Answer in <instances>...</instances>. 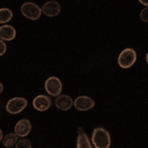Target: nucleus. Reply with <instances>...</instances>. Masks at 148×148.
Instances as JSON below:
<instances>
[{
  "label": "nucleus",
  "mask_w": 148,
  "mask_h": 148,
  "mask_svg": "<svg viewBox=\"0 0 148 148\" xmlns=\"http://www.w3.org/2000/svg\"><path fill=\"white\" fill-rule=\"evenodd\" d=\"M93 146L96 148H109L111 146V135L103 127H96L92 133Z\"/></svg>",
  "instance_id": "obj_1"
},
{
  "label": "nucleus",
  "mask_w": 148,
  "mask_h": 148,
  "mask_svg": "<svg viewBox=\"0 0 148 148\" xmlns=\"http://www.w3.org/2000/svg\"><path fill=\"white\" fill-rule=\"evenodd\" d=\"M21 13L29 20H38L40 18L42 11V8L34 2H25L21 6Z\"/></svg>",
  "instance_id": "obj_2"
},
{
  "label": "nucleus",
  "mask_w": 148,
  "mask_h": 148,
  "mask_svg": "<svg viewBox=\"0 0 148 148\" xmlns=\"http://www.w3.org/2000/svg\"><path fill=\"white\" fill-rule=\"evenodd\" d=\"M136 52L133 49H130V47H127V49H125L123 51L120 53L118 58V63L120 65V67L121 68H130L136 61Z\"/></svg>",
  "instance_id": "obj_3"
},
{
  "label": "nucleus",
  "mask_w": 148,
  "mask_h": 148,
  "mask_svg": "<svg viewBox=\"0 0 148 148\" xmlns=\"http://www.w3.org/2000/svg\"><path fill=\"white\" fill-rule=\"evenodd\" d=\"M28 101L23 97H14L6 104V111L11 114H17L27 108Z\"/></svg>",
  "instance_id": "obj_4"
},
{
  "label": "nucleus",
  "mask_w": 148,
  "mask_h": 148,
  "mask_svg": "<svg viewBox=\"0 0 148 148\" xmlns=\"http://www.w3.org/2000/svg\"><path fill=\"white\" fill-rule=\"evenodd\" d=\"M45 90L49 96L57 97L61 94V91H62V83L59 78L51 76L47 78L45 82Z\"/></svg>",
  "instance_id": "obj_5"
},
{
  "label": "nucleus",
  "mask_w": 148,
  "mask_h": 148,
  "mask_svg": "<svg viewBox=\"0 0 148 148\" xmlns=\"http://www.w3.org/2000/svg\"><path fill=\"white\" fill-rule=\"evenodd\" d=\"M73 106L75 107L76 110L81 112L89 111L95 106V101L92 98L88 96H79L74 100Z\"/></svg>",
  "instance_id": "obj_6"
},
{
  "label": "nucleus",
  "mask_w": 148,
  "mask_h": 148,
  "mask_svg": "<svg viewBox=\"0 0 148 148\" xmlns=\"http://www.w3.org/2000/svg\"><path fill=\"white\" fill-rule=\"evenodd\" d=\"M33 107L39 112H46L51 107V100L46 95H38L33 100Z\"/></svg>",
  "instance_id": "obj_7"
},
{
  "label": "nucleus",
  "mask_w": 148,
  "mask_h": 148,
  "mask_svg": "<svg viewBox=\"0 0 148 148\" xmlns=\"http://www.w3.org/2000/svg\"><path fill=\"white\" fill-rule=\"evenodd\" d=\"M32 130V123L28 119H22L16 123L14 132L19 137H26Z\"/></svg>",
  "instance_id": "obj_8"
},
{
  "label": "nucleus",
  "mask_w": 148,
  "mask_h": 148,
  "mask_svg": "<svg viewBox=\"0 0 148 148\" xmlns=\"http://www.w3.org/2000/svg\"><path fill=\"white\" fill-rule=\"evenodd\" d=\"M61 7L56 1H47L42 6V11L47 17L53 18L60 13Z\"/></svg>",
  "instance_id": "obj_9"
},
{
  "label": "nucleus",
  "mask_w": 148,
  "mask_h": 148,
  "mask_svg": "<svg viewBox=\"0 0 148 148\" xmlns=\"http://www.w3.org/2000/svg\"><path fill=\"white\" fill-rule=\"evenodd\" d=\"M73 103L72 98L68 95H58L54 101V105L60 111H68L72 108Z\"/></svg>",
  "instance_id": "obj_10"
},
{
  "label": "nucleus",
  "mask_w": 148,
  "mask_h": 148,
  "mask_svg": "<svg viewBox=\"0 0 148 148\" xmlns=\"http://www.w3.org/2000/svg\"><path fill=\"white\" fill-rule=\"evenodd\" d=\"M16 38V30L13 26L4 25L0 26V39L5 40V42H10Z\"/></svg>",
  "instance_id": "obj_11"
},
{
  "label": "nucleus",
  "mask_w": 148,
  "mask_h": 148,
  "mask_svg": "<svg viewBox=\"0 0 148 148\" xmlns=\"http://www.w3.org/2000/svg\"><path fill=\"white\" fill-rule=\"evenodd\" d=\"M76 147L77 148H92L93 143L90 141L88 135L85 132L80 133L77 136V140H76Z\"/></svg>",
  "instance_id": "obj_12"
},
{
  "label": "nucleus",
  "mask_w": 148,
  "mask_h": 148,
  "mask_svg": "<svg viewBox=\"0 0 148 148\" xmlns=\"http://www.w3.org/2000/svg\"><path fill=\"white\" fill-rule=\"evenodd\" d=\"M18 138L19 136L15 132H10V133H8L6 136L3 137L2 143H3L4 147L11 148L13 146H16V144H17V142H18Z\"/></svg>",
  "instance_id": "obj_13"
},
{
  "label": "nucleus",
  "mask_w": 148,
  "mask_h": 148,
  "mask_svg": "<svg viewBox=\"0 0 148 148\" xmlns=\"http://www.w3.org/2000/svg\"><path fill=\"white\" fill-rule=\"evenodd\" d=\"M13 18V12L9 8L0 9V24H6L10 22Z\"/></svg>",
  "instance_id": "obj_14"
},
{
  "label": "nucleus",
  "mask_w": 148,
  "mask_h": 148,
  "mask_svg": "<svg viewBox=\"0 0 148 148\" xmlns=\"http://www.w3.org/2000/svg\"><path fill=\"white\" fill-rule=\"evenodd\" d=\"M17 148H31L32 147V142L26 137H21L20 140H18L17 144H16Z\"/></svg>",
  "instance_id": "obj_15"
},
{
  "label": "nucleus",
  "mask_w": 148,
  "mask_h": 148,
  "mask_svg": "<svg viewBox=\"0 0 148 148\" xmlns=\"http://www.w3.org/2000/svg\"><path fill=\"white\" fill-rule=\"evenodd\" d=\"M139 17L141 21H143V22H145V23H148V6L145 7L144 9H142L139 14Z\"/></svg>",
  "instance_id": "obj_16"
},
{
  "label": "nucleus",
  "mask_w": 148,
  "mask_h": 148,
  "mask_svg": "<svg viewBox=\"0 0 148 148\" xmlns=\"http://www.w3.org/2000/svg\"><path fill=\"white\" fill-rule=\"evenodd\" d=\"M7 51V46L5 44V40L0 39V56H3Z\"/></svg>",
  "instance_id": "obj_17"
},
{
  "label": "nucleus",
  "mask_w": 148,
  "mask_h": 148,
  "mask_svg": "<svg viewBox=\"0 0 148 148\" xmlns=\"http://www.w3.org/2000/svg\"><path fill=\"white\" fill-rule=\"evenodd\" d=\"M76 132H77V134H80V133L85 132V131H84V128H83L82 126H79V127L77 128V130H76Z\"/></svg>",
  "instance_id": "obj_18"
},
{
  "label": "nucleus",
  "mask_w": 148,
  "mask_h": 148,
  "mask_svg": "<svg viewBox=\"0 0 148 148\" xmlns=\"http://www.w3.org/2000/svg\"><path fill=\"white\" fill-rule=\"evenodd\" d=\"M138 1H139L140 3L142 4V5H144V6H148V0H138Z\"/></svg>",
  "instance_id": "obj_19"
},
{
  "label": "nucleus",
  "mask_w": 148,
  "mask_h": 148,
  "mask_svg": "<svg viewBox=\"0 0 148 148\" xmlns=\"http://www.w3.org/2000/svg\"><path fill=\"white\" fill-rule=\"evenodd\" d=\"M3 132H2V130H0V142H1L2 141V140H3Z\"/></svg>",
  "instance_id": "obj_20"
},
{
  "label": "nucleus",
  "mask_w": 148,
  "mask_h": 148,
  "mask_svg": "<svg viewBox=\"0 0 148 148\" xmlns=\"http://www.w3.org/2000/svg\"><path fill=\"white\" fill-rule=\"evenodd\" d=\"M3 84H2V83L1 82H0V94H1V93L2 92H3Z\"/></svg>",
  "instance_id": "obj_21"
},
{
  "label": "nucleus",
  "mask_w": 148,
  "mask_h": 148,
  "mask_svg": "<svg viewBox=\"0 0 148 148\" xmlns=\"http://www.w3.org/2000/svg\"><path fill=\"white\" fill-rule=\"evenodd\" d=\"M145 59H146V62L148 63V52L146 53V56H145Z\"/></svg>",
  "instance_id": "obj_22"
}]
</instances>
